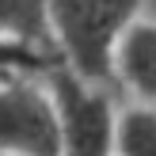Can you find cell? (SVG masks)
<instances>
[{"label": "cell", "instance_id": "cell-2", "mask_svg": "<svg viewBox=\"0 0 156 156\" xmlns=\"http://www.w3.org/2000/svg\"><path fill=\"white\" fill-rule=\"evenodd\" d=\"M50 80V103L57 114L61 156H114V99L107 88L80 80L69 65L46 73Z\"/></svg>", "mask_w": 156, "mask_h": 156}, {"label": "cell", "instance_id": "cell-4", "mask_svg": "<svg viewBox=\"0 0 156 156\" xmlns=\"http://www.w3.org/2000/svg\"><path fill=\"white\" fill-rule=\"evenodd\" d=\"M114 76L145 103H156V23H129L114 46Z\"/></svg>", "mask_w": 156, "mask_h": 156}, {"label": "cell", "instance_id": "cell-7", "mask_svg": "<svg viewBox=\"0 0 156 156\" xmlns=\"http://www.w3.org/2000/svg\"><path fill=\"white\" fill-rule=\"evenodd\" d=\"M57 65H65L57 50L0 38V76H38V73L46 76L50 69H57Z\"/></svg>", "mask_w": 156, "mask_h": 156}, {"label": "cell", "instance_id": "cell-5", "mask_svg": "<svg viewBox=\"0 0 156 156\" xmlns=\"http://www.w3.org/2000/svg\"><path fill=\"white\" fill-rule=\"evenodd\" d=\"M0 38L57 50L46 23V0H0Z\"/></svg>", "mask_w": 156, "mask_h": 156}, {"label": "cell", "instance_id": "cell-6", "mask_svg": "<svg viewBox=\"0 0 156 156\" xmlns=\"http://www.w3.org/2000/svg\"><path fill=\"white\" fill-rule=\"evenodd\" d=\"M114 152L118 156H156V111L129 107L114 126Z\"/></svg>", "mask_w": 156, "mask_h": 156}, {"label": "cell", "instance_id": "cell-1", "mask_svg": "<svg viewBox=\"0 0 156 156\" xmlns=\"http://www.w3.org/2000/svg\"><path fill=\"white\" fill-rule=\"evenodd\" d=\"M145 0H46V23L61 61L80 80L114 88V46Z\"/></svg>", "mask_w": 156, "mask_h": 156}, {"label": "cell", "instance_id": "cell-3", "mask_svg": "<svg viewBox=\"0 0 156 156\" xmlns=\"http://www.w3.org/2000/svg\"><path fill=\"white\" fill-rule=\"evenodd\" d=\"M61 156L57 114L42 88L23 76H4L0 84V156Z\"/></svg>", "mask_w": 156, "mask_h": 156}]
</instances>
